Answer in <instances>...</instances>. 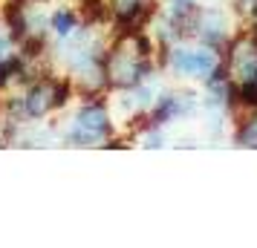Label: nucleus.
<instances>
[{
	"label": "nucleus",
	"instance_id": "obj_1",
	"mask_svg": "<svg viewBox=\"0 0 257 248\" xmlns=\"http://www.w3.org/2000/svg\"><path fill=\"white\" fill-rule=\"evenodd\" d=\"M113 139V118L104 101H90L75 110V118L67 127V142L75 147H95L98 142Z\"/></svg>",
	"mask_w": 257,
	"mask_h": 248
},
{
	"label": "nucleus",
	"instance_id": "obj_2",
	"mask_svg": "<svg viewBox=\"0 0 257 248\" xmlns=\"http://www.w3.org/2000/svg\"><path fill=\"white\" fill-rule=\"evenodd\" d=\"M165 67L179 78H208L220 67V52L211 47H168Z\"/></svg>",
	"mask_w": 257,
	"mask_h": 248
},
{
	"label": "nucleus",
	"instance_id": "obj_3",
	"mask_svg": "<svg viewBox=\"0 0 257 248\" xmlns=\"http://www.w3.org/2000/svg\"><path fill=\"white\" fill-rule=\"evenodd\" d=\"M194 38L202 47H211L220 52L231 41V18L220 6H199L197 24H194Z\"/></svg>",
	"mask_w": 257,
	"mask_h": 248
},
{
	"label": "nucleus",
	"instance_id": "obj_4",
	"mask_svg": "<svg viewBox=\"0 0 257 248\" xmlns=\"http://www.w3.org/2000/svg\"><path fill=\"white\" fill-rule=\"evenodd\" d=\"M197 110H199V101L194 93H162L156 95V101L151 107V121L153 127H162V124L194 116Z\"/></svg>",
	"mask_w": 257,
	"mask_h": 248
},
{
	"label": "nucleus",
	"instance_id": "obj_5",
	"mask_svg": "<svg viewBox=\"0 0 257 248\" xmlns=\"http://www.w3.org/2000/svg\"><path fill=\"white\" fill-rule=\"evenodd\" d=\"M78 26H81V21H78V12L75 9H55V12L49 15V29L55 32V38L72 35Z\"/></svg>",
	"mask_w": 257,
	"mask_h": 248
},
{
	"label": "nucleus",
	"instance_id": "obj_6",
	"mask_svg": "<svg viewBox=\"0 0 257 248\" xmlns=\"http://www.w3.org/2000/svg\"><path fill=\"white\" fill-rule=\"evenodd\" d=\"M234 142L240 147H257V110H248V116L240 121V127L234 133Z\"/></svg>",
	"mask_w": 257,
	"mask_h": 248
},
{
	"label": "nucleus",
	"instance_id": "obj_7",
	"mask_svg": "<svg viewBox=\"0 0 257 248\" xmlns=\"http://www.w3.org/2000/svg\"><path fill=\"white\" fill-rule=\"evenodd\" d=\"M142 142H145V147H151V150H156V147H162V144H165V136H162L159 130H156V127H153V133H148V136H145Z\"/></svg>",
	"mask_w": 257,
	"mask_h": 248
}]
</instances>
